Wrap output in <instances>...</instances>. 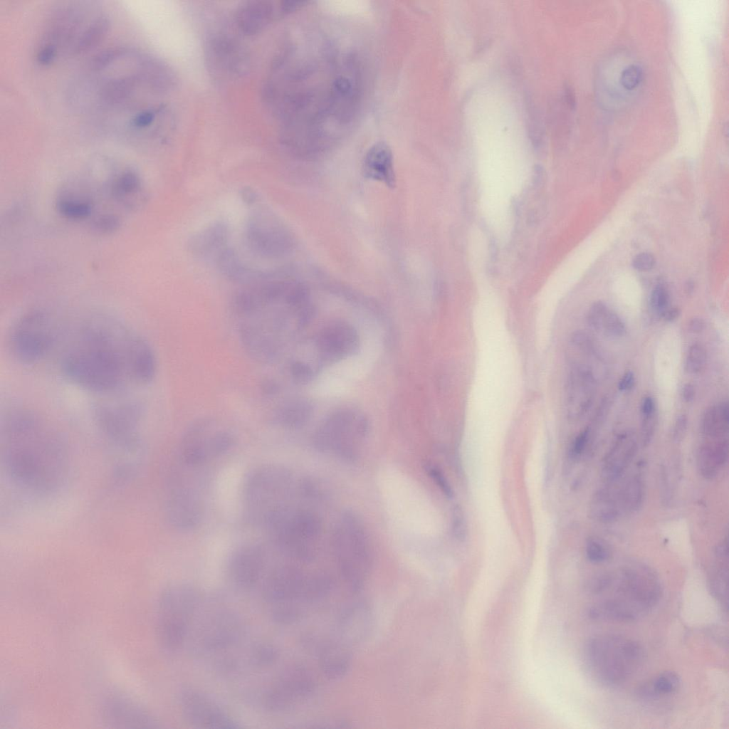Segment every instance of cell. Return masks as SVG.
I'll return each instance as SVG.
<instances>
[{
  "mask_svg": "<svg viewBox=\"0 0 729 729\" xmlns=\"http://www.w3.org/2000/svg\"><path fill=\"white\" fill-rule=\"evenodd\" d=\"M669 293L664 285L659 283L653 288L650 295V305L654 312L662 317L668 308Z\"/></svg>",
  "mask_w": 729,
  "mask_h": 729,
  "instance_id": "37",
  "label": "cell"
},
{
  "mask_svg": "<svg viewBox=\"0 0 729 729\" xmlns=\"http://www.w3.org/2000/svg\"><path fill=\"white\" fill-rule=\"evenodd\" d=\"M585 662L594 681L614 687L631 678L641 668L645 653L636 641L615 634H601L588 640Z\"/></svg>",
  "mask_w": 729,
  "mask_h": 729,
  "instance_id": "4",
  "label": "cell"
},
{
  "mask_svg": "<svg viewBox=\"0 0 729 729\" xmlns=\"http://www.w3.org/2000/svg\"><path fill=\"white\" fill-rule=\"evenodd\" d=\"M588 325L596 332L609 338L617 339L624 336L626 325L621 317L604 302L593 303L586 315Z\"/></svg>",
  "mask_w": 729,
  "mask_h": 729,
  "instance_id": "28",
  "label": "cell"
},
{
  "mask_svg": "<svg viewBox=\"0 0 729 729\" xmlns=\"http://www.w3.org/2000/svg\"><path fill=\"white\" fill-rule=\"evenodd\" d=\"M5 469L21 488L47 493L61 486L68 456L58 434L38 416L16 411L6 418L1 432Z\"/></svg>",
  "mask_w": 729,
  "mask_h": 729,
  "instance_id": "2",
  "label": "cell"
},
{
  "mask_svg": "<svg viewBox=\"0 0 729 729\" xmlns=\"http://www.w3.org/2000/svg\"><path fill=\"white\" fill-rule=\"evenodd\" d=\"M244 235L250 251L262 258H280L293 246V238L287 226L273 213L264 209L250 214Z\"/></svg>",
  "mask_w": 729,
  "mask_h": 729,
  "instance_id": "12",
  "label": "cell"
},
{
  "mask_svg": "<svg viewBox=\"0 0 729 729\" xmlns=\"http://www.w3.org/2000/svg\"><path fill=\"white\" fill-rule=\"evenodd\" d=\"M655 264L654 256L648 252L640 253L634 257L632 261L634 268L639 271H650L655 266Z\"/></svg>",
  "mask_w": 729,
  "mask_h": 729,
  "instance_id": "47",
  "label": "cell"
},
{
  "mask_svg": "<svg viewBox=\"0 0 729 729\" xmlns=\"http://www.w3.org/2000/svg\"><path fill=\"white\" fill-rule=\"evenodd\" d=\"M333 550L340 573L352 594L363 587L370 571L371 550L365 529L352 512L338 519L332 536Z\"/></svg>",
  "mask_w": 729,
  "mask_h": 729,
  "instance_id": "7",
  "label": "cell"
},
{
  "mask_svg": "<svg viewBox=\"0 0 729 729\" xmlns=\"http://www.w3.org/2000/svg\"><path fill=\"white\" fill-rule=\"evenodd\" d=\"M314 686L313 677L305 667H288L264 693V707L272 712L286 711L307 698L313 693Z\"/></svg>",
  "mask_w": 729,
  "mask_h": 729,
  "instance_id": "16",
  "label": "cell"
},
{
  "mask_svg": "<svg viewBox=\"0 0 729 729\" xmlns=\"http://www.w3.org/2000/svg\"><path fill=\"white\" fill-rule=\"evenodd\" d=\"M61 367L78 387L110 394L150 382L157 360L150 344L130 327L112 316L96 315L81 323Z\"/></svg>",
  "mask_w": 729,
  "mask_h": 729,
  "instance_id": "1",
  "label": "cell"
},
{
  "mask_svg": "<svg viewBox=\"0 0 729 729\" xmlns=\"http://www.w3.org/2000/svg\"><path fill=\"white\" fill-rule=\"evenodd\" d=\"M180 708L187 721L201 728H236L238 723L213 699L195 689L180 695Z\"/></svg>",
  "mask_w": 729,
  "mask_h": 729,
  "instance_id": "18",
  "label": "cell"
},
{
  "mask_svg": "<svg viewBox=\"0 0 729 729\" xmlns=\"http://www.w3.org/2000/svg\"><path fill=\"white\" fill-rule=\"evenodd\" d=\"M371 623L372 613L367 603L362 600L352 602L340 612L336 638L350 646L365 637Z\"/></svg>",
  "mask_w": 729,
  "mask_h": 729,
  "instance_id": "23",
  "label": "cell"
},
{
  "mask_svg": "<svg viewBox=\"0 0 729 729\" xmlns=\"http://www.w3.org/2000/svg\"><path fill=\"white\" fill-rule=\"evenodd\" d=\"M362 173L365 179L381 182L389 189L396 187L393 153L386 142H376L368 149L362 160Z\"/></svg>",
  "mask_w": 729,
  "mask_h": 729,
  "instance_id": "24",
  "label": "cell"
},
{
  "mask_svg": "<svg viewBox=\"0 0 729 729\" xmlns=\"http://www.w3.org/2000/svg\"><path fill=\"white\" fill-rule=\"evenodd\" d=\"M287 14L283 1L251 0L241 4L236 12V23L244 34L261 33L276 19Z\"/></svg>",
  "mask_w": 729,
  "mask_h": 729,
  "instance_id": "20",
  "label": "cell"
},
{
  "mask_svg": "<svg viewBox=\"0 0 729 729\" xmlns=\"http://www.w3.org/2000/svg\"><path fill=\"white\" fill-rule=\"evenodd\" d=\"M641 424V441L643 446H647L653 439L657 425L656 412L642 416Z\"/></svg>",
  "mask_w": 729,
  "mask_h": 729,
  "instance_id": "42",
  "label": "cell"
},
{
  "mask_svg": "<svg viewBox=\"0 0 729 729\" xmlns=\"http://www.w3.org/2000/svg\"><path fill=\"white\" fill-rule=\"evenodd\" d=\"M696 463L700 473L706 479L714 478L721 467L716 457L713 446L709 444L703 445L698 449Z\"/></svg>",
  "mask_w": 729,
  "mask_h": 729,
  "instance_id": "33",
  "label": "cell"
},
{
  "mask_svg": "<svg viewBox=\"0 0 729 729\" xmlns=\"http://www.w3.org/2000/svg\"><path fill=\"white\" fill-rule=\"evenodd\" d=\"M140 187L139 180L137 176L132 173H125L121 176L117 182L116 190L119 194H126L130 193Z\"/></svg>",
  "mask_w": 729,
  "mask_h": 729,
  "instance_id": "45",
  "label": "cell"
},
{
  "mask_svg": "<svg viewBox=\"0 0 729 729\" xmlns=\"http://www.w3.org/2000/svg\"><path fill=\"white\" fill-rule=\"evenodd\" d=\"M291 484L290 472L277 464H264L251 471L242 488L243 509L247 520L266 527L288 505Z\"/></svg>",
  "mask_w": 729,
  "mask_h": 729,
  "instance_id": "5",
  "label": "cell"
},
{
  "mask_svg": "<svg viewBox=\"0 0 729 729\" xmlns=\"http://www.w3.org/2000/svg\"><path fill=\"white\" fill-rule=\"evenodd\" d=\"M209 63L220 74L236 76L247 68V56L240 45L227 37L213 38L208 45Z\"/></svg>",
  "mask_w": 729,
  "mask_h": 729,
  "instance_id": "22",
  "label": "cell"
},
{
  "mask_svg": "<svg viewBox=\"0 0 729 729\" xmlns=\"http://www.w3.org/2000/svg\"><path fill=\"white\" fill-rule=\"evenodd\" d=\"M352 655L350 646L337 639H331L318 651L320 667L327 678H340L347 671Z\"/></svg>",
  "mask_w": 729,
  "mask_h": 729,
  "instance_id": "27",
  "label": "cell"
},
{
  "mask_svg": "<svg viewBox=\"0 0 729 729\" xmlns=\"http://www.w3.org/2000/svg\"><path fill=\"white\" fill-rule=\"evenodd\" d=\"M655 412H656V407L654 398L651 396H646L643 398L641 404V416L650 415Z\"/></svg>",
  "mask_w": 729,
  "mask_h": 729,
  "instance_id": "51",
  "label": "cell"
},
{
  "mask_svg": "<svg viewBox=\"0 0 729 729\" xmlns=\"http://www.w3.org/2000/svg\"><path fill=\"white\" fill-rule=\"evenodd\" d=\"M57 338V322L53 317L36 310L17 320L9 334V346L15 359L21 363L30 364L46 357Z\"/></svg>",
  "mask_w": 729,
  "mask_h": 729,
  "instance_id": "9",
  "label": "cell"
},
{
  "mask_svg": "<svg viewBox=\"0 0 729 729\" xmlns=\"http://www.w3.org/2000/svg\"><path fill=\"white\" fill-rule=\"evenodd\" d=\"M263 549L258 545L247 543L237 547L227 565L231 582L240 589L253 587L260 579L265 566Z\"/></svg>",
  "mask_w": 729,
  "mask_h": 729,
  "instance_id": "19",
  "label": "cell"
},
{
  "mask_svg": "<svg viewBox=\"0 0 729 729\" xmlns=\"http://www.w3.org/2000/svg\"><path fill=\"white\" fill-rule=\"evenodd\" d=\"M59 209L62 214L70 218H82L90 212V206L87 203L73 200L62 201Z\"/></svg>",
  "mask_w": 729,
  "mask_h": 729,
  "instance_id": "41",
  "label": "cell"
},
{
  "mask_svg": "<svg viewBox=\"0 0 729 729\" xmlns=\"http://www.w3.org/2000/svg\"><path fill=\"white\" fill-rule=\"evenodd\" d=\"M660 499L663 505H670L672 499V491L666 467L662 464L659 474Z\"/></svg>",
  "mask_w": 729,
  "mask_h": 729,
  "instance_id": "44",
  "label": "cell"
},
{
  "mask_svg": "<svg viewBox=\"0 0 729 729\" xmlns=\"http://www.w3.org/2000/svg\"><path fill=\"white\" fill-rule=\"evenodd\" d=\"M707 352L705 347L698 342L692 344L687 352L685 369L691 374L701 373L706 367Z\"/></svg>",
  "mask_w": 729,
  "mask_h": 729,
  "instance_id": "34",
  "label": "cell"
},
{
  "mask_svg": "<svg viewBox=\"0 0 729 729\" xmlns=\"http://www.w3.org/2000/svg\"><path fill=\"white\" fill-rule=\"evenodd\" d=\"M263 392L267 395H273L277 391V387L271 379L266 380L262 386Z\"/></svg>",
  "mask_w": 729,
  "mask_h": 729,
  "instance_id": "55",
  "label": "cell"
},
{
  "mask_svg": "<svg viewBox=\"0 0 729 729\" xmlns=\"http://www.w3.org/2000/svg\"><path fill=\"white\" fill-rule=\"evenodd\" d=\"M252 661L258 666H268L275 661L278 656L276 649L268 644L258 645L251 654Z\"/></svg>",
  "mask_w": 729,
  "mask_h": 729,
  "instance_id": "40",
  "label": "cell"
},
{
  "mask_svg": "<svg viewBox=\"0 0 729 729\" xmlns=\"http://www.w3.org/2000/svg\"><path fill=\"white\" fill-rule=\"evenodd\" d=\"M688 426V417L686 414L677 416L673 429V440L676 443L681 442L686 434Z\"/></svg>",
  "mask_w": 729,
  "mask_h": 729,
  "instance_id": "48",
  "label": "cell"
},
{
  "mask_svg": "<svg viewBox=\"0 0 729 729\" xmlns=\"http://www.w3.org/2000/svg\"><path fill=\"white\" fill-rule=\"evenodd\" d=\"M159 110V107H147L138 111L130 118V127L140 131L151 126Z\"/></svg>",
  "mask_w": 729,
  "mask_h": 729,
  "instance_id": "38",
  "label": "cell"
},
{
  "mask_svg": "<svg viewBox=\"0 0 729 729\" xmlns=\"http://www.w3.org/2000/svg\"><path fill=\"white\" fill-rule=\"evenodd\" d=\"M381 351L377 339H369L356 353L342 359L322 371L313 385L319 397H334L346 394L372 368Z\"/></svg>",
  "mask_w": 729,
  "mask_h": 729,
  "instance_id": "11",
  "label": "cell"
},
{
  "mask_svg": "<svg viewBox=\"0 0 729 729\" xmlns=\"http://www.w3.org/2000/svg\"><path fill=\"white\" fill-rule=\"evenodd\" d=\"M681 313V311L678 308H671L664 312L662 317L667 322H673L679 318Z\"/></svg>",
  "mask_w": 729,
  "mask_h": 729,
  "instance_id": "54",
  "label": "cell"
},
{
  "mask_svg": "<svg viewBox=\"0 0 729 729\" xmlns=\"http://www.w3.org/2000/svg\"><path fill=\"white\" fill-rule=\"evenodd\" d=\"M103 712L108 723L120 727H157V721L148 712L122 694L108 696L103 703Z\"/></svg>",
  "mask_w": 729,
  "mask_h": 729,
  "instance_id": "21",
  "label": "cell"
},
{
  "mask_svg": "<svg viewBox=\"0 0 729 729\" xmlns=\"http://www.w3.org/2000/svg\"><path fill=\"white\" fill-rule=\"evenodd\" d=\"M181 472L175 473L169 482L165 502V514L169 524L178 530L188 531L201 521L204 500L201 483L194 469L198 466L182 461Z\"/></svg>",
  "mask_w": 729,
  "mask_h": 729,
  "instance_id": "10",
  "label": "cell"
},
{
  "mask_svg": "<svg viewBox=\"0 0 729 729\" xmlns=\"http://www.w3.org/2000/svg\"><path fill=\"white\" fill-rule=\"evenodd\" d=\"M695 388L691 383H686L681 389V397L686 403L691 402L695 397Z\"/></svg>",
  "mask_w": 729,
  "mask_h": 729,
  "instance_id": "53",
  "label": "cell"
},
{
  "mask_svg": "<svg viewBox=\"0 0 729 729\" xmlns=\"http://www.w3.org/2000/svg\"><path fill=\"white\" fill-rule=\"evenodd\" d=\"M451 530L456 540H465L468 532L467 523L463 508L459 505H456L452 509Z\"/></svg>",
  "mask_w": 729,
  "mask_h": 729,
  "instance_id": "39",
  "label": "cell"
},
{
  "mask_svg": "<svg viewBox=\"0 0 729 729\" xmlns=\"http://www.w3.org/2000/svg\"><path fill=\"white\" fill-rule=\"evenodd\" d=\"M595 376L589 367L570 362L565 386V409L569 421H579L591 408L597 392Z\"/></svg>",
  "mask_w": 729,
  "mask_h": 729,
  "instance_id": "17",
  "label": "cell"
},
{
  "mask_svg": "<svg viewBox=\"0 0 729 729\" xmlns=\"http://www.w3.org/2000/svg\"><path fill=\"white\" fill-rule=\"evenodd\" d=\"M715 553L719 557H728V545L726 542H723L717 545L715 549Z\"/></svg>",
  "mask_w": 729,
  "mask_h": 729,
  "instance_id": "56",
  "label": "cell"
},
{
  "mask_svg": "<svg viewBox=\"0 0 729 729\" xmlns=\"http://www.w3.org/2000/svg\"><path fill=\"white\" fill-rule=\"evenodd\" d=\"M643 75V69L639 65L630 64L622 70L619 84L626 90H633L641 84Z\"/></svg>",
  "mask_w": 729,
  "mask_h": 729,
  "instance_id": "36",
  "label": "cell"
},
{
  "mask_svg": "<svg viewBox=\"0 0 729 729\" xmlns=\"http://www.w3.org/2000/svg\"><path fill=\"white\" fill-rule=\"evenodd\" d=\"M243 198L246 202L253 203L256 200V196L254 192L247 189L243 192Z\"/></svg>",
  "mask_w": 729,
  "mask_h": 729,
  "instance_id": "57",
  "label": "cell"
},
{
  "mask_svg": "<svg viewBox=\"0 0 729 729\" xmlns=\"http://www.w3.org/2000/svg\"><path fill=\"white\" fill-rule=\"evenodd\" d=\"M704 328L705 321L703 318L698 316H695L691 318L688 320V329L689 332L695 334H698L702 332Z\"/></svg>",
  "mask_w": 729,
  "mask_h": 729,
  "instance_id": "52",
  "label": "cell"
},
{
  "mask_svg": "<svg viewBox=\"0 0 729 729\" xmlns=\"http://www.w3.org/2000/svg\"><path fill=\"white\" fill-rule=\"evenodd\" d=\"M680 685L678 674L675 671H666L642 684L638 689V693L645 698L669 696L676 693Z\"/></svg>",
  "mask_w": 729,
  "mask_h": 729,
  "instance_id": "30",
  "label": "cell"
},
{
  "mask_svg": "<svg viewBox=\"0 0 729 729\" xmlns=\"http://www.w3.org/2000/svg\"><path fill=\"white\" fill-rule=\"evenodd\" d=\"M635 437L628 433L620 434L603 460L602 476L609 482L618 479L633 460L637 451Z\"/></svg>",
  "mask_w": 729,
  "mask_h": 729,
  "instance_id": "25",
  "label": "cell"
},
{
  "mask_svg": "<svg viewBox=\"0 0 729 729\" xmlns=\"http://www.w3.org/2000/svg\"><path fill=\"white\" fill-rule=\"evenodd\" d=\"M234 438L227 429L209 420L192 424L185 432L180 445L181 461L196 466L226 453Z\"/></svg>",
  "mask_w": 729,
  "mask_h": 729,
  "instance_id": "13",
  "label": "cell"
},
{
  "mask_svg": "<svg viewBox=\"0 0 729 729\" xmlns=\"http://www.w3.org/2000/svg\"><path fill=\"white\" fill-rule=\"evenodd\" d=\"M201 593L192 584L173 583L159 597L156 634L160 646L169 652L181 648L198 613Z\"/></svg>",
  "mask_w": 729,
  "mask_h": 729,
  "instance_id": "6",
  "label": "cell"
},
{
  "mask_svg": "<svg viewBox=\"0 0 729 729\" xmlns=\"http://www.w3.org/2000/svg\"><path fill=\"white\" fill-rule=\"evenodd\" d=\"M242 622L236 614L226 608L205 614L194 631L192 644L199 653L214 652L232 646L241 639Z\"/></svg>",
  "mask_w": 729,
  "mask_h": 729,
  "instance_id": "15",
  "label": "cell"
},
{
  "mask_svg": "<svg viewBox=\"0 0 729 729\" xmlns=\"http://www.w3.org/2000/svg\"><path fill=\"white\" fill-rule=\"evenodd\" d=\"M729 408L727 402L708 407L703 417V432L710 437L723 436L728 431Z\"/></svg>",
  "mask_w": 729,
  "mask_h": 729,
  "instance_id": "31",
  "label": "cell"
},
{
  "mask_svg": "<svg viewBox=\"0 0 729 729\" xmlns=\"http://www.w3.org/2000/svg\"><path fill=\"white\" fill-rule=\"evenodd\" d=\"M228 237L227 226L221 222L214 223L193 236L189 242V248L198 258L216 259L227 248Z\"/></svg>",
  "mask_w": 729,
  "mask_h": 729,
  "instance_id": "26",
  "label": "cell"
},
{
  "mask_svg": "<svg viewBox=\"0 0 729 729\" xmlns=\"http://www.w3.org/2000/svg\"><path fill=\"white\" fill-rule=\"evenodd\" d=\"M426 471L446 497L451 499L453 496V491L442 471L433 465H426Z\"/></svg>",
  "mask_w": 729,
  "mask_h": 729,
  "instance_id": "43",
  "label": "cell"
},
{
  "mask_svg": "<svg viewBox=\"0 0 729 729\" xmlns=\"http://www.w3.org/2000/svg\"><path fill=\"white\" fill-rule=\"evenodd\" d=\"M728 444L727 440L721 441L713 446L716 457L721 467L725 465L728 461Z\"/></svg>",
  "mask_w": 729,
  "mask_h": 729,
  "instance_id": "49",
  "label": "cell"
},
{
  "mask_svg": "<svg viewBox=\"0 0 729 729\" xmlns=\"http://www.w3.org/2000/svg\"><path fill=\"white\" fill-rule=\"evenodd\" d=\"M266 527L274 542L285 554L302 561L313 558L321 533L320 520L313 513L288 505Z\"/></svg>",
  "mask_w": 729,
  "mask_h": 729,
  "instance_id": "8",
  "label": "cell"
},
{
  "mask_svg": "<svg viewBox=\"0 0 729 729\" xmlns=\"http://www.w3.org/2000/svg\"><path fill=\"white\" fill-rule=\"evenodd\" d=\"M585 552L587 559L593 563L604 562L611 555L607 544L597 537H590L587 540Z\"/></svg>",
  "mask_w": 729,
  "mask_h": 729,
  "instance_id": "35",
  "label": "cell"
},
{
  "mask_svg": "<svg viewBox=\"0 0 729 729\" xmlns=\"http://www.w3.org/2000/svg\"><path fill=\"white\" fill-rule=\"evenodd\" d=\"M635 384V377L631 371L626 372L618 383V388L621 392H627L632 389Z\"/></svg>",
  "mask_w": 729,
  "mask_h": 729,
  "instance_id": "50",
  "label": "cell"
},
{
  "mask_svg": "<svg viewBox=\"0 0 729 729\" xmlns=\"http://www.w3.org/2000/svg\"><path fill=\"white\" fill-rule=\"evenodd\" d=\"M588 616L596 620L633 622L649 614L662 594L657 575L649 567L630 564L617 572H604L589 582Z\"/></svg>",
  "mask_w": 729,
  "mask_h": 729,
  "instance_id": "3",
  "label": "cell"
},
{
  "mask_svg": "<svg viewBox=\"0 0 729 729\" xmlns=\"http://www.w3.org/2000/svg\"><path fill=\"white\" fill-rule=\"evenodd\" d=\"M589 515L594 520L609 523L617 520L622 510L619 491L604 488L598 490L589 503Z\"/></svg>",
  "mask_w": 729,
  "mask_h": 729,
  "instance_id": "29",
  "label": "cell"
},
{
  "mask_svg": "<svg viewBox=\"0 0 729 729\" xmlns=\"http://www.w3.org/2000/svg\"><path fill=\"white\" fill-rule=\"evenodd\" d=\"M97 425L115 447L141 445L139 429L142 411L133 401L106 402L95 409Z\"/></svg>",
  "mask_w": 729,
  "mask_h": 729,
  "instance_id": "14",
  "label": "cell"
},
{
  "mask_svg": "<svg viewBox=\"0 0 729 729\" xmlns=\"http://www.w3.org/2000/svg\"><path fill=\"white\" fill-rule=\"evenodd\" d=\"M618 491L623 511L634 513L640 508L644 500V488L639 476H631Z\"/></svg>",
  "mask_w": 729,
  "mask_h": 729,
  "instance_id": "32",
  "label": "cell"
},
{
  "mask_svg": "<svg viewBox=\"0 0 729 729\" xmlns=\"http://www.w3.org/2000/svg\"><path fill=\"white\" fill-rule=\"evenodd\" d=\"M589 434L590 429L586 427L576 436L570 448V456L572 458H576L582 453L589 441Z\"/></svg>",
  "mask_w": 729,
  "mask_h": 729,
  "instance_id": "46",
  "label": "cell"
}]
</instances>
